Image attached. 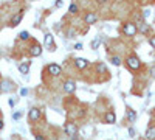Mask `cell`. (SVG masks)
Instances as JSON below:
<instances>
[{
	"label": "cell",
	"mask_w": 155,
	"mask_h": 140,
	"mask_svg": "<svg viewBox=\"0 0 155 140\" xmlns=\"http://www.w3.org/2000/svg\"><path fill=\"white\" fill-rule=\"evenodd\" d=\"M124 62H126V66H127V69L129 70H132V72H137V70H140V67H141V61H140V58L137 56V55H127V58L124 59Z\"/></svg>",
	"instance_id": "6da1fadb"
},
{
	"label": "cell",
	"mask_w": 155,
	"mask_h": 140,
	"mask_svg": "<svg viewBox=\"0 0 155 140\" xmlns=\"http://www.w3.org/2000/svg\"><path fill=\"white\" fill-rule=\"evenodd\" d=\"M121 33L127 37H132L138 33V28H137V23L135 22H126L123 25V28H121Z\"/></svg>",
	"instance_id": "7a4b0ae2"
},
{
	"label": "cell",
	"mask_w": 155,
	"mask_h": 140,
	"mask_svg": "<svg viewBox=\"0 0 155 140\" xmlns=\"http://www.w3.org/2000/svg\"><path fill=\"white\" fill-rule=\"evenodd\" d=\"M64 132H65V135H68V137H76L78 135V126H76V123H65L64 125Z\"/></svg>",
	"instance_id": "3957f363"
},
{
	"label": "cell",
	"mask_w": 155,
	"mask_h": 140,
	"mask_svg": "<svg viewBox=\"0 0 155 140\" xmlns=\"http://www.w3.org/2000/svg\"><path fill=\"white\" fill-rule=\"evenodd\" d=\"M45 72H47L50 76H59V75L62 73V67H61L59 64H48L47 69H45Z\"/></svg>",
	"instance_id": "277c9868"
},
{
	"label": "cell",
	"mask_w": 155,
	"mask_h": 140,
	"mask_svg": "<svg viewBox=\"0 0 155 140\" xmlns=\"http://www.w3.org/2000/svg\"><path fill=\"white\" fill-rule=\"evenodd\" d=\"M44 44H45V48H48V52H54V50H56L54 37H53V34H51V33H47V34H45Z\"/></svg>",
	"instance_id": "5b68a950"
},
{
	"label": "cell",
	"mask_w": 155,
	"mask_h": 140,
	"mask_svg": "<svg viewBox=\"0 0 155 140\" xmlns=\"http://www.w3.org/2000/svg\"><path fill=\"white\" fill-rule=\"evenodd\" d=\"M41 115H42V112H41L39 108H31L28 111V120H30V123H36L39 118H41Z\"/></svg>",
	"instance_id": "8992f818"
},
{
	"label": "cell",
	"mask_w": 155,
	"mask_h": 140,
	"mask_svg": "<svg viewBox=\"0 0 155 140\" xmlns=\"http://www.w3.org/2000/svg\"><path fill=\"white\" fill-rule=\"evenodd\" d=\"M64 90H65V94H74V90H76V81L74 80H65V81H64Z\"/></svg>",
	"instance_id": "52a82bcc"
},
{
	"label": "cell",
	"mask_w": 155,
	"mask_h": 140,
	"mask_svg": "<svg viewBox=\"0 0 155 140\" xmlns=\"http://www.w3.org/2000/svg\"><path fill=\"white\" fill-rule=\"evenodd\" d=\"M22 19H23V11H19L17 14H14L11 17V20H9V28H16L17 25L22 22Z\"/></svg>",
	"instance_id": "ba28073f"
},
{
	"label": "cell",
	"mask_w": 155,
	"mask_h": 140,
	"mask_svg": "<svg viewBox=\"0 0 155 140\" xmlns=\"http://www.w3.org/2000/svg\"><path fill=\"white\" fill-rule=\"evenodd\" d=\"M84 22H85L87 25H93V23H96V22H98V14H96V12H93V11L85 12V16H84Z\"/></svg>",
	"instance_id": "9c48e42d"
},
{
	"label": "cell",
	"mask_w": 155,
	"mask_h": 140,
	"mask_svg": "<svg viewBox=\"0 0 155 140\" xmlns=\"http://www.w3.org/2000/svg\"><path fill=\"white\" fill-rule=\"evenodd\" d=\"M30 55L33 58H39L42 55V45L37 44V42H33V45L30 47Z\"/></svg>",
	"instance_id": "30bf717a"
},
{
	"label": "cell",
	"mask_w": 155,
	"mask_h": 140,
	"mask_svg": "<svg viewBox=\"0 0 155 140\" xmlns=\"http://www.w3.org/2000/svg\"><path fill=\"white\" fill-rule=\"evenodd\" d=\"M74 66H76V69L78 70H84V69H87L88 67V59H85V58H74Z\"/></svg>",
	"instance_id": "8fae6325"
},
{
	"label": "cell",
	"mask_w": 155,
	"mask_h": 140,
	"mask_svg": "<svg viewBox=\"0 0 155 140\" xmlns=\"http://www.w3.org/2000/svg\"><path fill=\"white\" fill-rule=\"evenodd\" d=\"M126 120H127L129 123H134V121L137 120V111L132 109V108H127V109H126Z\"/></svg>",
	"instance_id": "7c38bea8"
},
{
	"label": "cell",
	"mask_w": 155,
	"mask_h": 140,
	"mask_svg": "<svg viewBox=\"0 0 155 140\" xmlns=\"http://www.w3.org/2000/svg\"><path fill=\"white\" fill-rule=\"evenodd\" d=\"M104 121L107 125H115L116 123V114L113 111H107L106 115H104Z\"/></svg>",
	"instance_id": "4fadbf2b"
},
{
	"label": "cell",
	"mask_w": 155,
	"mask_h": 140,
	"mask_svg": "<svg viewBox=\"0 0 155 140\" xmlns=\"http://www.w3.org/2000/svg\"><path fill=\"white\" fill-rule=\"evenodd\" d=\"M30 67H31V62H30V61L20 62V64L17 66V69H19V72H20L22 75H28V73H30Z\"/></svg>",
	"instance_id": "5bb4252c"
},
{
	"label": "cell",
	"mask_w": 155,
	"mask_h": 140,
	"mask_svg": "<svg viewBox=\"0 0 155 140\" xmlns=\"http://www.w3.org/2000/svg\"><path fill=\"white\" fill-rule=\"evenodd\" d=\"M144 138H146V140H155V126H153V125H149V126H147L146 134H144Z\"/></svg>",
	"instance_id": "9a60e30c"
},
{
	"label": "cell",
	"mask_w": 155,
	"mask_h": 140,
	"mask_svg": "<svg viewBox=\"0 0 155 140\" xmlns=\"http://www.w3.org/2000/svg\"><path fill=\"white\" fill-rule=\"evenodd\" d=\"M137 28H138L140 33H143V34H149V33H150V27H149L147 23H144V22L137 23Z\"/></svg>",
	"instance_id": "2e32d148"
},
{
	"label": "cell",
	"mask_w": 155,
	"mask_h": 140,
	"mask_svg": "<svg viewBox=\"0 0 155 140\" xmlns=\"http://www.w3.org/2000/svg\"><path fill=\"white\" fill-rule=\"evenodd\" d=\"M96 70H98V73H102V75H107V76H110L109 73V69H107V66L106 64H102V62H98L96 64Z\"/></svg>",
	"instance_id": "e0dca14e"
},
{
	"label": "cell",
	"mask_w": 155,
	"mask_h": 140,
	"mask_svg": "<svg viewBox=\"0 0 155 140\" xmlns=\"http://www.w3.org/2000/svg\"><path fill=\"white\" fill-rule=\"evenodd\" d=\"M110 62H112L113 66H116V67H120V66L123 64V59H121L120 56H112V58H110Z\"/></svg>",
	"instance_id": "ac0fdd59"
},
{
	"label": "cell",
	"mask_w": 155,
	"mask_h": 140,
	"mask_svg": "<svg viewBox=\"0 0 155 140\" xmlns=\"http://www.w3.org/2000/svg\"><path fill=\"white\" fill-rule=\"evenodd\" d=\"M19 39L20 41H28L30 39V33L28 31H20L19 33Z\"/></svg>",
	"instance_id": "d6986e66"
},
{
	"label": "cell",
	"mask_w": 155,
	"mask_h": 140,
	"mask_svg": "<svg viewBox=\"0 0 155 140\" xmlns=\"http://www.w3.org/2000/svg\"><path fill=\"white\" fill-rule=\"evenodd\" d=\"M11 83L9 81H3V84H2V89L0 90H3V92H8V90H11Z\"/></svg>",
	"instance_id": "ffe728a7"
},
{
	"label": "cell",
	"mask_w": 155,
	"mask_h": 140,
	"mask_svg": "<svg viewBox=\"0 0 155 140\" xmlns=\"http://www.w3.org/2000/svg\"><path fill=\"white\" fill-rule=\"evenodd\" d=\"M22 115H23V114H22V111H14V112H12V120H20L22 118Z\"/></svg>",
	"instance_id": "44dd1931"
},
{
	"label": "cell",
	"mask_w": 155,
	"mask_h": 140,
	"mask_svg": "<svg viewBox=\"0 0 155 140\" xmlns=\"http://www.w3.org/2000/svg\"><path fill=\"white\" fill-rule=\"evenodd\" d=\"M99 44H101V39H99V37H96V39H93V41H92V44H90V45H92V48H93V50H96V48L99 47Z\"/></svg>",
	"instance_id": "7402d4cb"
},
{
	"label": "cell",
	"mask_w": 155,
	"mask_h": 140,
	"mask_svg": "<svg viewBox=\"0 0 155 140\" xmlns=\"http://www.w3.org/2000/svg\"><path fill=\"white\" fill-rule=\"evenodd\" d=\"M78 11H79L78 5H76V3H71V5H70V12H71V14H78Z\"/></svg>",
	"instance_id": "603a6c76"
},
{
	"label": "cell",
	"mask_w": 155,
	"mask_h": 140,
	"mask_svg": "<svg viewBox=\"0 0 155 140\" xmlns=\"http://www.w3.org/2000/svg\"><path fill=\"white\" fill-rule=\"evenodd\" d=\"M34 138H36V140H47L42 132H34Z\"/></svg>",
	"instance_id": "cb8c5ba5"
},
{
	"label": "cell",
	"mask_w": 155,
	"mask_h": 140,
	"mask_svg": "<svg viewBox=\"0 0 155 140\" xmlns=\"http://www.w3.org/2000/svg\"><path fill=\"white\" fill-rule=\"evenodd\" d=\"M149 45L155 48V36H149Z\"/></svg>",
	"instance_id": "d4e9b609"
},
{
	"label": "cell",
	"mask_w": 155,
	"mask_h": 140,
	"mask_svg": "<svg viewBox=\"0 0 155 140\" xmlns=\"http://www.w3.org/2000/svg\"><path fill=\"white\" fill-rule=\"evenodd\" d=\"M84 48V45L81 44V42H78V44H74V50H82Z\"/></svg>",
	"instance_id": "484cf974"
},
{
	"label": "cell",
	"mask_w": 155,
	"mask_h": 140,
	"mask_svg": "<svg viewBox=\"0 0 155 140\" xmlns=\"http://www.w3.org/2000/svg\"><path fill=\"white\" fill-rule=\"evenodd\" d=\"M135 134H137V132H135L134 128H129V135H130V137H135Z\"/></svg>",
	"instance_id": "4316f807"
},
{
	"label": "cell",
	"mask_w": 155,
	"mask_h": 140,
	"mask_svg": "<svg viewBox=\"0 0 155 140\" xmlns=\"http://www.w3.org/2000/svg\"><path fill=\"white\" fill-rule=\"evenodd\" d=\"M54 5H56L58 8H61V6H62L64 3H62V0H56V2H54Z\"/></svg>",
	"instance_id": "83f0119b"
},
{
	"label": "cell",
	"mask_w": 155,
	"mask_h": 140,
	"mask_svg": "<svg viewBox=\"0 0 155 140\" xmlns=\"http://www.w3.org/2000/svg\"><path fill=\"white\" fill-rule=\"evenodd\" d=\"M27 94H28V90H27V89H22V90H20V95H22V97H25Z\"/></svg>",
	"instance_id": "f1b7e54d"
},
{
	"label": "cell",
	"mask_w": 155,
	"mask_h": 140,
	"mask_svg": "<svg viewBox=\"0 0 155 140\" xmlns=\"http://www.w3.org/2000/svg\"><path fill=\"white\" fill-rule=\"evenodd\" d=\"M3 126H5V123H3V120H2V118H0V131L3 129Z\"/></svg>",
	"instance_id": "f546056e"
},
{
	"label": "cell",
	"mask_w": 155,
	"mask_h": 140,
	"mask_svg": "<svg viewBox=\"0 0 155 140\" xmlns=\"http://www.w3.org/2000/svg\"><path fill=\"white\" fill-rule=\"evenodd\" d=\"M152 114H155V108H153V109H152Z\"/></svg>",
	"instance_id": "4dcf8cb0"
},
{
	"label": "cell",
	"mask_w": 155,
	"mask_h": 140,
	"mask_svg": "<svg viewBox=\"0 0 155 140\" xmlns=\"http://www.w3.org/2000/svg\"><path fill=\"white\" fill-rule=\"evenodd\" d=\"M0 94H2V90H0Z\"/></svg>",
	"instance_id": "1f68e13d"
}]
</instances>
